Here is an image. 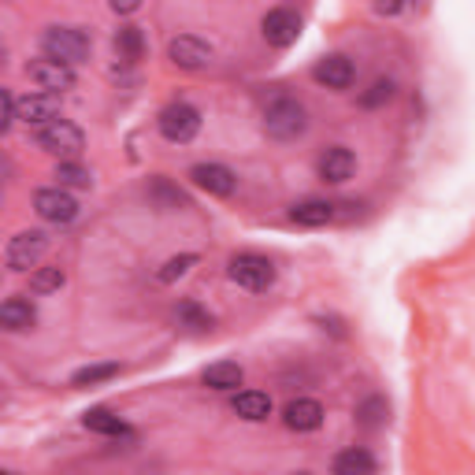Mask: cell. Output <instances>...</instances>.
Wrapping results in <instances>:
<instances>
[{"label": "cell", "instance_id": "cell-1", "mask_svg": "<svg viewBox=\"0 0 475 475\" xmlns=\"http://www.w3.org/2000/svg\"><path fill=\"white\" fill-rule=\"evenodd\" d=\"M264 131H267V138H275V141H294V138H301V134L308 131V111H305V104L294 101V97L271 101L267 111H264Z\"/></svg>", "mask_w": 475, "mask_h": 475}, {"label": "cell", "instance_id": "cell-2", "mask_svg": "<svg viewBox=\"0 0 475 475\" xmlns=\"http://www.w3.org/2000/svg\"><path fill=\"white\" fill-rule=\"evenodd\" d=\"M42 45L49 53V60L63 63L74 71V63H86L90 60V34L78 30V26H49Z\"/></svg>", "mask_w": 475, "mask_h": 475}, {"label": "cell", "instance_id": "cell-3", "mask_svg": "<svg viewBox=\"0 0 475 475\" xmlns=\"http://www.w3.org/2000/svg\"><path fill=\"white\" fill-rule=\"evenodd\" d=\"M227 271H230V279H234L238 286H246V290H253V294H260V290H267V286L275 283V264H271L267 257H260V253L234 257Z\"/></svg>", "mask_w": 475, "mask_h": 475}, {"label": "cell", "instance_id": "cell-4", "mask_svg": "<svg viewBox=\"0 0 475 475\" xmlns=\"http://www.w3.org/2000/svg\"><path fill=\"white\" fill-rule=\"evenodd\" d=\"M197 131H201V111H197L193 104L175 101V104H168V108L160 111V134H164L168 141L186 145V141L197 138Z\"/></svg>", "mask_w": 475, "mask_h": 475}, {"label": "cell", "instance_id": "cell-5", "mask_svg": "<svg viewBox=\"0 0 475 475\" xmlns=\"http://www.w3.org/2000/svg\"><path fill=\"white\" fill-rule=\"evenodd\" d=\"M37 145L53 156H78L86 149V134L74 123H67V119H53V123L37 127Z\"/></svg>", "mask_w": 475, "mask_h": 475}, {"label": "cell", "instance_id": "cell-6", "mask_svg": "<svg viewBox=\"0 0 475 475\" xmlns=\"http://www.w3.org/2000/svg\"><path fill=\"white\" fill-rule=\"evenodd\" d=\"M45 253H49V238L42 230H23L8 242L5 260H8L12 271H30V267H37V260H42Z\"/></svg>", "mask_w": 475, "mask_h": 475}, {"label": "cell", "instance_id": "cell-7", "mask_svg": "<svg viewBox=\"0 0 475 475\" xmlns=\"http://www.w3.org/2000/svg\"><path fill=\"white\" fill-rule=\"evenodd\" d=\"M34 208H37V216H42L45 223H71L78 216V201L67 189H60V186L37 189L34 193Z\"/></svg>", "mask_w": 475, "mask_h": 475}, {"label": "cell", "instance_id": "cell-8", "mask_svg": "<svg viewBox=\"0 0 475 475\" xmlns=\"http://www.w3.org/2000/svg\"><path fill=\"white\" fill-rule=\"evenodd\" d=\"M26 74H30V82L42 90V93H60V90H71L74 86V71L71 67H63V63H56V60H34V63H26Z\"/></svg>", "mask_w": 475, "mask_h": 475}, {"label": "cell", "instance_id": "cell-9", "mask_svg": "<svg viewBox=\"0 0 475 475\" xmlns=\"http://www.w3.org/2000/svg\"><path fill=\"white\" fill-rule=\"evenodd\" d=\"M264 37H267V45H275V49H290L301 37V15L290 12V8H271L264 15Z\"/></svg>", "mask_w": 475, "mask_h": 475}, {"label": "cell", "instance_id": "cell-10", "mask_svg": "<svg viewBox=\"0 0 475 475\" xmlns=\"http://www.w3.org/2000/svg\"><path fill=\"white\" fill-rule=\"evenodd\" d=\"M168 56H171V63H179L182 71H201V67H208L212 49L201 42V37H193V34H179L175 42L168 45Z\"/></svg>", "mask_w": 475, "mask_h": 475}, {"label": "cell", "instance_id": "cell-11", "mask_svg": "<svg viewBox=\"0 0 475 475\" xmlns=\"http://www.w3.org/2000/svg\"><path fill=\"white\" fill-rule=\"evenodd\" d=\"M56 115H60V97H53V93H26L15 101V119H23V123L45 127Z\"/></svg>", "mask_w": 475, "mask_h": 475}, {"label": "cell", "instance_id": "cell-12", "mask_svg": "<svg viewBox=\"0 0 475 475\" xmlns=\"http://www.w3.org/2000/svg\"><path fill=\"white\" fill-rule=\"evenodd\" d=\"M189 179L201 189H208L212 197H230L238 189V175L230 168H223V164H197L189 171Z\"/></svg>", "mask_w": 475, "mask_h": 475}, {"label": "cell", "instance_id": "cell-13", "mask_svg": "<svg viewBox=\"0 0 475 475\" xmlns=\"http://www.w3.org/2000/svg\"><path fill=\"white\" fill-rule=\"evenodd\" d=\"M315 82H324L327 90H349L353 86V78H356V71H353V63L345 60V56H324L320 63H315Z\"/></svg>", "mask_w": 475, "mask_h": 475}, {"label": "cell", "instance_id": "cell-14", "mask_svg": "<svg viewBox=\"0 0 475 475\" xmlns=\"http://www.w3.org/2000/svg\"><path fill=\"white\" fill-rule=\"evenodd\" d=\"M353 171H356V156H353L345 145H334V149L324 152V160H320V179H324V182L342 186V182L353 179Z\"/></svg>", "mask_w": 475, "mask_h": 475}, {"label": "cell", "instance_id": "cell-15", "mask_svg": "<svg viewBox=\"0 0 475 475\" xmlns=\"http://www.w3.org/2000/svg\"><path fill=\"white\" fill-rule=\"evenodd\" d=\"M286 427L290 431H315L324 423V405L320 402H312V398H297L286 405Z\"/></svg>", "mask_w": 475, "mask_h": 475}, {"label": "cell", "instance_id": "cell-16", "mask_svg": "<svg viewBox=\"0 0 475 475\" xmlns=\"http://www.w3.org/2000/svg\"><path fill=\"white\" fill-rule=\"evenodd\" d=\"M37 320V312L26 297H8L5 305H0V327L5 331H30Z\"/></svg>", "mask_w": 475, "mask_h": 475}, {"label": "cell", "instance_id": "cell-17", "mask_svg": "<svg viewBox=\"0 0 475 475\" xmlns=\"http://www.w3.org/2000/svg\"><path fill=\"white\" fill-rule=\"evenodd\" d=\"M290 219L301 223V227H327L334 219V205L320 201V197H308V201H297L290 208Z\"/></svg>", "mask_w": 475, "mask_h": 475}, {"label": "cell", "instance_id": "cell-18", "mask_svg": "<svg viewBox=\"0 0 475 475\" xmlns=\"http://www.w3.org/2000/svg\"><path fill=\"white\" fill-rule=\"evenodd\" d=\"M234 412L242 420H249V423H260V420L271 416V398H267V393H260V390H242L234 398Z\"/></svg>", "mask_w": 475, "mask_h": 475}, {"label": "cell", "instance_id": "cell-19", "mask_svg": "<svg viewBox=\"0 0 475 475\" xmlns=\"http://www.w3.org/2000/svg\"><path fill=\"white\" fill-rule=\"evenodd\" d=\"M334 475H375V460H372V453L368 450H345V453H338L334 457V468H331Z\"/></svg>", "mask_w": 475, "mask_h": 475}, {"label": "cell", "instance_id": "cell-20", "mask_svg": "<svg viewBox=\"0 0 475 475\" xmlns=\"http://www.w3.org/2000/svg\"><path fill=\"white\" fill-rule=\"evenodd\" d=\"M242 379H246V372L234 361H219V364L205 368V386H212V390H238Z\"/></svg>", "mask_w": 475, "mask_h": 475}, {"label": "cell", "instance_id": "cell-21", "mask_svg": "<svg viewBox=\"0 0 475 475\" xmlns=\"http://www.w3.org/2000/svg\"><path fill=\"white\" fill-rule=\"evenodd\" d=\"M82 423H86L90 431H97V434H108V439H123V434H131V427L119 420L115 412H108V409H90V412L82 416Z\"/></svg>", "mask_w": 475, "mask_h": 475}, {"label": "cell", "instance_id": "cell-22", "mask_svg": "<svg viewBox=\"0 0 475 475\" xmlns=\"http://www.w3.org/2000/svg\"><path fill=\"white\" fill-rule=\"evenodd\" d=\"M115 49H119V56H123L127 63H138L145 56V34L138 26H123L115 34Z\"/></svg>", "mask_w": 475, "mask_h": 475}, {"label": "cell", "instance_id": "cell-23", "mask_svg": "<svg viewBox=\"0 0 475 475\" xmlns=\"http://www.w3.org/2000/svg\"><path fill=\"white\" fill-rule=\"evenodd\" d=\"M175 320H179V327H189V331H208L212 327V315L197 301H182L175 308Z\"/></svg>", "mask_w": 475, "mask_h": 475}, {"label": "cell", "instance_id": "cell-24", "mask_svg": "<svg viewBox=\"0 0 475 475\" xmlns=\"http://www.w3.org/2000/svg\"><path fill=\"white\" fill-rule=\"evenodd\" d=\"M63 283H67L63 267H37V271L30 275V290H34V294H56Z\"/></svg>", "mask_w": 475, "mask_h": 475}, {"label": "cell", "instance_id": "cell-25", "mask_svg": "<svg viewBox=\"0 0 475 475\" xmlns=\"http://www.w3.org/2000/svg\"><path fill=\"white\" fill-rule=\"evenodd\" d=\"M119 375V364H86L71 375V386H97L104 379H115Z\"/></svg>", "mask_w": 475, "mask_h": 475}, {"label": "cell", "instance_id": "cell-26", "mask_svg": "<svg viewBox=\"0 0 475 475\" xmlns=\"http://www.w3.org/2000/svg\"><path fill=\"white\" fill-rule=\"evenodd\" d=\"M386 416H390V405H386L383 398H368L361 409H356V423L368 427V431L383 427V423H386Z\"/></svg>", "mask_w": 475, "mask_h": 475}, {"label": "cell", "instance_id": "cell-27", "mask_svg": "<svg viewBox=\"0 0 475 475\" xmlns=\"http://www.w3.org/2000/svg\"><path fill=\"white\" fill-rule=\"evenodd\" d=\"M152 201L160 205V208H182L186 205V193L179 186H171L168 179H156L152 182Z\"/></svg>", "mask_w": 475, "mask_h": 475}, {"label": "cell", "instance_id": "cell-28", "mask_svg": "<svg viewBox=\"0 0 475 475\" xmlns=\"http://www.w3.org/2000/svg\"><path fill=\"white\" fill-rule=\"evenodd\" d=\"M56 179H60V189H63V186H74V189H90V182H93V175H90L82 164H71V160L56 168Z\"/></svg>", "mask_w": 475, "mask_h": 475}, {"label": "cell", "instance_id": "cell-29", "mask_svg": "<svg viewBox=\"0 0 475 475\" xmlns=\"http://www.w3.org/2000/svg\"><path fill=\"white\" fill-rule=\"evenodd\" d=\"M193 264H197V257H193V253L171 257V260H168V264H164L160 271H156V279H160V283H179V279H182V275H186V271H189Z\"/></svg>", "mask_w": 475, "mask_h": 475}, {"label": "cell", "instance_id": "cell-30", "mask_svg": "<svg viewBox=\"0 0 475 475\" xmlns=\"http://www.w3.org/2000/svg\"><path fill=\"white\" fill-rule=\"evenodd\" d=\"M386 101H393V82H390V78H375L372 90L361 97V104H364V108H383Z\"/></svg>", "mask_w": 475, "mask_h": 475}, {"label": "cell", "instance_id": "cell-31", "mask_svg": "<svg viewBox=\"0 0 475 475\" xmlns=\"http://www.w3.org/2000/svg\"><path fill=\"white\" fill-rule=\"evenodd\" d=\"M12 119H15V101H12L8 90H0V134L12 127Z\"/></svg>", "mask_w": 475, "mask_h": 475}, {"label": "cell", "instance_id": "cell-32", "mask_svg": "<svg viewBox=\"0 0 475 475\" xmlns=\"http://www.w3.org/2000/svg\"><path fill=\"white\" fill-rule=\"evenodd\" d=\"M111 12H115V15H131V12H138V0H123V5H119V0H115V5H111Z\"/></svg>", "mask_w": 475, "mask_h": 475}, {"label": "cell", "instance_id": "cell-33", "mask_svg": "<svg viewBox=\"0 0 475 475\" xmlns=\"http://www.w3.org/2000/svg\"><path fill=\"white\" fill-rule=\"evenodd\" d=\"M375 12H379V15H398L402 5H375Z\"/></svg>", "mask_w": 475, "mask_h": 475}, {"label": "cell", "instance_id": "cell-34", "mask_svg": "<svg viewBox=\"0 0 475 475\" xmlns=\"http://www.w3.org/2000/svg\"><path fill=\"white\" fill-rule=\"evenodd\" d=\"M290 475H315V471H290Z\"/></svg>", "mask_w": 475, "mask_h": 475}, {"label": "cell", "instance_id": "cell-35", "mask_svg": "<svg viewBox=\"0 0 475 475\" xmlns=\"http://www.w3.org/2000/svg\"><path fill=\"white\" fill-rule=\"evenodd\" d=\"M0 56H5V45H0Z\"/></svg>", "mask_w": 475, "mask_h": 475}, {"label": "cell", "instance_id": "cell-36", "mask_svg": "<svg viewBox=\"0 0 475 475\" xmlns=\"http://www.w3.org/2000/svg\"><path fill=\"white\" fill-rule=\"evenodd\" d=\"M0 475H12V471H0Z\"/></svg>", "mask_w": 475, "mask_h": 475}]
</instances>
